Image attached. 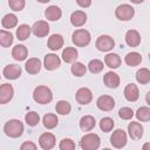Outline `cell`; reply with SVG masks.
Listing matches in <instances>:
<instances>
[{
  "label": "cell",
  "mask_w": 150,
  "mask_h": 150,
  "mask_svg": "<svg viewBox=\"0 0 150 150\" xmlns=\"http://www.w3.org/2000/svg\"><path fill=\"white\" fill-rule=\"evenodd\" d=\"M4 132L11 138H18L23 132V124L20 120H9L4 125Z\"/></svg>",
  "instance_id": "obj_1"
},
{
  "label": "cell",
  "mask_w": 150,
  "mask_h": 150,
  "mask_svg": "<svg viewBox=\"0 0 150 150\" xmlns=\"http://www.w3.org/2000/svg\"><path fill=\"white\" fill-rule=\"evenodd\" d=\"M33 100L39 104H47L53 100V93L47 86H38L33 91Z\"/></svg>",
  "instance_id": "obj_2"
},
{
  "label": "cell",
  "mask_w": 150,
  "mask_h": 150,
  "mask_svg": "<svg viewBox=\"0 0 150 150\" xmlns=\"http://www.w3.org/2000/svg\"><path fill=\"white\" fill-rule=\"evenodd\" d=\"M101 144V139L100 136L97 134H93V132H88L84 136H82L81 141H80V146L83 150H96L100 148Z\"/></svg>",
  "instance_id": "obj_3"
},
{
  "label": "cell",
  "mask_w": 150,
  "mask_h": 150,
  "mask_svg": "<svg viewBox=\"0 0 150 150\" xmlns=\"http://www.w3.org/2000/svg\"><path fill=\"white\" fill-rule=\"evenodd\" d=\"M90 40H91L90 33L84 28H79L74 30L71 35V41L76 47H86L90 43Z\"/></svg>",
  "instance_id": "obj_4"
},
{
  "label": "cell",
  "mask_w": 150,
  "mask_h": 150,
  "mask_svg": "<svg viewBox=\"0 0 150 150\" xmlns=\"http://www.w3.org/2000/svg\"><path fill=\"white\" fill-rule=\"evenodd\" d=\"M134 15H135V9L129 4L118 5L115 9V16L120 21H129L134 18Z\"/></svg>",
  "instance_id": "obj_5"
},
{
  "label": "cell",
  "mask_w": 150,
  "mask_h": 150,
  "mask_svg": "<svg viewBox=\"0 0 150 150\" xmlns=\"http://www.w3.org/2000/svg\"><path fill=\"white\" fill-rule=\"evenodd\" d=\"M128 136L123 129H116L110 136V143L116 149H122L127 145Z\"/></svg>",
  "instance_id": "obj_6"
},
{
  "label": "cell",
  "mask_w": 150,
  "mask_h": 150,
  "mask_svg": "<svg viewBox=\"0 0 150 150\" xmlns=\"http://www.w3.org/2000/svg\"><path fill=\"white\" fill-rule=\"evenodd\" d=\"M95 47L100 52H110L115 47V41L110 35H100L95 41Z\"/></svg>",
  "instance_id": "obj_7"
},
{
  "label": "cell",
  "mask_w": 150,
  "mask_h": 150,
  "mask_svg": "<svg viewBox=\"0 0 150 150\" xmlns=\"http://www.w3.org/2000/svg\"><path fill=\"white\" fill-rule=\"evenodd\" d=\"M75 98H76L77 103H80L81 105H87L93 100V93H91V90L89 88L82 87V88L77 89V91L75 94Z\"/></svg>",
  "instance_id": "obj_8"
},
{
  "label": "cell",
  "mask_w": 150,
  "mask_h": 150,
  "mask_svg": "<svg viewBox=\"0 0 150 150\" xmlns=\"http://www.w3.org/2000/svg\"><path fill=\"white\" fill-rule=\"evenodd\" d=\"M96 105L102 111H110L115 108V100L110 95H101L96 101Z\"/></svg>",
  "instance_id": "obj_9"
},
{
  "label": "cell",
  "mask_w": 150,
  "mask_h": 150,
  "mask_svg": "<svg viewBox=\"0 0 150 150\" xmlns=\"http://www.w3.org/2000/svg\"><path fill=\"white\" fill-rule=\"evenodd\" d=\"M32 33L36 38H45V36H47L48 33H49V25H48V22L43 21V20L35 21L34 25L32 26Z\"/></svg>",
  "instance_id": "obj_10"
},
{
  "label": "cell",
  "mask_w": 150,
  "mask_h": 150,
  "mask_svg": "<svg viewBox=\"0 0 150 150\" xmlns=\"http://www.w3.org/2000/svg\"><path fill=\"white\" fill-rule=\"evenodd\" d=\"M21 67L18 66V64H14V63H11V64H7L4 70H2V75L5 79L7 80H16L21 76Z\"/></svg>",
  "instance_id": "obj_11"
},
{
  "label": "cell",
  "mask_w": 150,
  "mask_h": 150,
  "mask_svg": "<svg viewBox=\"0 0 150 150\" xmlns=\"http://www.w3.org/2000/svg\"><path fill=\"white\" fill-rule=\"evenodd\" d=\"M55 136L52 132H43L39 137V145L43 150H50L55 146Z\"/></svg>",
  "instance_id": "obj_12"
},
{
  "label": "cell",
  "mask_w": 150,
  "mask_h": 150,
  "mask_svg": "<svg viewBox=\"0 0 150 150\" xmlns=\"http://www.w3.org/2000/svg\"><path fill=\"white\" fill-rule=\"evenodd\" d=\"M61 66V59L54 54V53H49L45 55L43 59V67L47 70H55Z\"/></svg>",
  "instance_id": "obj_13"
},
{
  "label": "cell",
  "mask_w": 150,
  "mask_h": 150,
  "mask_svg": "<svg viewBox=\"0 0 150 150\" xmlns=\"http://www.w3.org/2000/svg\"><path fill=\"white\" fill-rule=\"evenodd\" d=\"M14 95V89L12 87V84L9 83H4L0 87V103L1 104H6L8 103Z\"/></svg>",
  "instance_id": "obj_14"
},
{
  "label": "cell",
  "mask_w": 150,
  "mask_h": 150,
  "mask_svg": "<svg viewBox=\"0 0 150 150\" xmlns=\"http://www.w3.org/2000/svg\"><path fill=\"white\" fill-rule=\"evenodd\" d=\"M143 125L139 122H130L128 124V134L131 137V139H141L143 136Z\"/></svg>",
  "instance_id": "obj_15"
},
{
  "label": "cell",
  "mask_w": 150,
  "mask_h": 150,
  "mask_svg": "<svg viewBox=\"0 0 150 150\" xmlns=\"http://www.w3.org/2000/svg\"><path fill=\"white\" fill-rule=\"evenodd\" d=\"M124 97L127 101L129 102H136L139 97V91H138V87L135 83H129L125 86L124 88Z\"/></svg>",
  "instance_id": "obj_16"
},
{
  "label": "cell",
  "mask_w": 150,
  "mask_h": 150,
  "mask_svg": "<svg viewBox=\"0 0 150 150\" xmlns=\"http://www.w3.org/2000/svg\"><path fill=\"white\" fill-rule=\"evenodd\" d=\"M41 61H40V59H38V57H30V59H28L27 61H26V63H25V69H26V71L28 73V74H30V75H35V74H38L40 70H41Z\"/></svg>",
  "instance_id": "obj_17"
},
{
  "label": "cell",
  "mask_w": 150,
  "mask_h": 150,
  "mask_svg": "<svg viewBox=\"0 0 150 150\" xmlns=\"http://www.w3.org/2000/svg\"><path fill=\"white\" fill-rule=\"evenodd\" d=\"M63 43H64V40L62 38L61 34H53L48 38V42H47V46L50 50L53 52H56L59 49H61L63 47Z\"/></svg>",
  "instance_id": "obj_18"
},
{
  "label": "cell",
  "mask_w": 150,
  "mask_h": 150,
  "mask_svg": "<svg viewBox=\"0 0 150 150\" xmlns=\"http://www.w3.org/2000/svg\"><path fill=\"white\" fill-rule=\"evenodd\" d=\"M103 82H104L105 87L111 88V89H115V88H117L120 86L121 80H120L118 74H116L115 71H111L110 70V71L105 73L104 77H103Z\"/></svg>",
  "instance_id": "obj_19"
},
{
  "label": "cell",
  "mask_w": 150,
  "mask_h": 150,
  "mask_svg": "<svg viewBox=\"0 0 150 150\" xmlns=\"http://www.w3.org/2000/svg\"><path fill=\"white\" fill-rule=\"evenodd\" d=\"M125 42L129 47H138L141 43V34L136 29H129L125 33Z\"/></svg>",
  "instance_id": "obj_20"
},
{
  "label": "cell",
  "mask_w": 150,
  "mask_h": 150,
  "mask_svg": "<svg viewBox=\"0 0 150 150\" xmlns=\"http://www.w3.org/2000/svg\"><path fill=\"white\" fill-rule=\"evenodd\" d=\"M45 16H46V19L49 20V21H57V20H60L61 16H62V11H61V8H60L59 6L52 5V6H49V7L45 11Z\"/></svg>",
  "instance_id": "obj_21"
},
{
  "label": "cell",
  "mask_w": 150,
  "mask_h": 150,
  "mask_svg": "<svg viewBox=\"0 0 150 150\" xmlns=\"http://www.w3.org/2000/svg\"><path fill=\"white\" fill-rule=\"evenodd\" d=\"M87 22V14L83 11H75L70 15V23L74 27H82Z\"/></svg>",
  "instance_id": "obj_22"
},
{
  "label": "cell",
  "mask_w": 150,
  "mask_h": 150,
  "mask_svg": "<svg viewBox=\"0 0 150 150\" xmlns=\"http://www.w3.org/2000/svg\"><path fill=\"white\" fill-rule=\"evenodd\" d=\"M28 56V49L23 45H16L12 49V57L15 61H23Z\"/></svg>",
  "instance_id": "obj_23"
},
{
  "label": "cell",
  "mask_w": 150,
  "mask_h": 150,
  "mask_svg": "<svg viewBox=\"0 0 150 150\" xmlns=\"http://www.w3.org/2000/svg\"><path fill=\"white\" fill-rule=\"evenodd\" d=\"M121 63H122V60H121L120 55L116 53H108L104 56V64L111 69L118 68L121 66Z\"/></svg>",
  "instance_id": "obj_24"
},
{
  "label": "cell",
  "mask_w": 150,
  "mask_h": 150,
  "mask_svg": "<svg viewBox=\"0 0 150 150\" xmlns=\"http://www.w3.org/2000/svg\"><path fill=\"white\" fill-rule=\"evenodd\" d=\"M61 56H62V60L66 63H73L77 59L79 52H77V49L75 47H66L62 50V55Z\"/></svg>",
  "instance_id": "obj_25"
},
{
  "label": "cell",
  "mask_w": 150,
  "mask_h": 150,
  "mask_svg": "<svg viewBox=\"0 0 150 150\" xmlns=\"http://www.w3.org/2000/svg\"><path fill=\"white\" fill-rule=\"evenodd\" d=\"M95 125H96V121L91 115H84L80 120V128L82 131H90L95 128Z\"/></svg>",
  "instance_id": "obj_26"
},
{
  "label": "cell",
  "mask_w": 150,
  "mask_h": 150,
  "mask_svg": "<svg viewBox=\"0 0 150 150\" xmlns=\"http://www.w3.org/2000/svg\"><path fill=\"white\" fill-rule=\"evenodd\" d=\"M124 62L129 67H136L142 62V55L137 52H130L124 56Z\"/></svg>",
  "instance_id": "obj_27"
},
{
  "label": "cell",
  "mask_w": 150,
  "mask_h": 150,
  "mask_svg": "<svg viewBox=\"0 0 150 150\" xmlns=\"http://www.w3.org/2000/svg\"><path fill=\"white\" fill-rule=\"evenodd\" d=\"M1 25L6 29L14 28L18 25V18H16V15L13 14V13H8V14L4 15V18L1 19Z\"/></svg>",
  "instance_id": "obj_28"
},
{
  "label": "cell",
  "mask_w": 150,
  "mask_h": 150,
  "mask_svg": "<svg viewBox=\"0 0 150 150\" xmlns=\"http://www.w3.org/2000/svg\"><path fill=\"white\" fill-rule=\"evenodd\" d=\"M42 123L46 129H54L59 123V118L55 114H46L42 117Z\"/></svg>",
  "instance_id": "obj_29"
},
{
  "label": "cell",
  "mask_w": 150,
  "mask_h": 150,
  "mask_svg": "<svg viewBox=\"0 0 150 150\" xmlns=\"http://www.w3.org/2000/svg\"><path fill=\"white\" fill-rule=\"evenodd\" d=\"M32 33V27H29L28 25L23 23V25H20L18 28H16V38L18 40L20 41H25L29 38Z\"/></svg>",
  "instance_id": "obj_30"
},
{
  "label": "cell",
  "mask_w": 150,
  "mask_h": 150,
  "mask_svg": "<svg viewBox=\"0 0 150 150\" xmlns=\"http://www.w3.org/2000/svg\"><path fill=\"white\" fill-rule=\"evenodd\" d=\"M13 34L6 29H1L0 30V45L4 48H8L9 46H12L13 43Z\"/></svg>",
  "instance_id": "obj_31"
},
{
  "label": "cell",
  "mask_w": 150,
  "mask_h": 150,
  "mask_svg": "<svg viewBox=\"0 0 150 150\" xmlns=\"http://www.w3.org/2000/svg\"><path fill=\"white\" fill-rule=\"evenodd\" d=\"M70 110H71V105L66 100H60L55 104V111L59 115H68L70 112Z\"/></svg>",
  "instance_id": "obj_32"
},
{
  "label": "cell",
  "mask_w": 150,
  "mask_h": 150,
  "mask_svg": "<svg viewBox=\"0 0 150 150\" xmlns=\"http://www.w3.org/2000/svg\"><path fill=\"white\" fill-rule=\"evenodd\" d=\"M136 81L141 84H148L150 82V70L148 68H141L136 71Z\"/></svg>",
  "instance_id": "obj_33"
},
{
  "label": "cell",
  "mask_w": 150,
  "mask_h": 150,
  "mask_svg": "<svg viewBox=\"0 0 150 150\" xmlns=\"http://www.w3.org/2000/svg\"><path fill=\"white\" fill-rule=\"evenodd\" d=\"M70 71L74 76L76 77H81L83 75H86V71H87V67L82 63V62H73L71 67H70Z\"/></svg>",
  "instance_id": "obj_34"
},
{
  "label": "cell",
  "mask_w": 150,
  "mask_h": 150,
  "mask_svg": "<svg viewBox=\"0 0 150 150\" xmlns=\"http://www.w3.org/2000/svg\"><path fill=\"white\" fill-rule=\"evenodd\" d=\"M103 67H104V63L98 60V59H93L89 61L88 63V69L91 74H98L103 70Z\"/></svg>",
  "instance_id": "obj_35"
},
{
  "label": "cell",
  "mask_w": 150,
  "mask_h": 150,
  "mask_svg": "<svg viewBox=\"0 0 150 150\" xmlns=\"http://www.w3.org/2000/svg\"><path fill=\"white\" fill-rule=\"evenodd\" d=\"M135 116L141 122L150 121V108L149 107H141V108H138L136 114H135Z\"/></svg>",
  "instance_id": "obj_36"
},
{
  "label": "cell",
  "mask_w": 150,
  "mask_h": 150,
  "mask_svg": "<svg viewBox=\"0 0 150 150\" xmlns=\"http://www.w3.org/2000/svg\"><path fill=\"white\" fill-rule=\"evenodd\" d=\"M25 121L29 127H35L40 122V116L36 111H28L25 115Z\"/></svg>",
  "instance_id": "obj_37"
},
{
  "label": "cell",
  "mask_w": 150,
  "mask_h": 150,
  "mask_svg": "<svg viewBox=\"0 0 150 150\" xmlns=\"http://www.w3.org/2000/svg\"><path fill=\"white\" fill-rule=\"evenodd\" d=\"M114 125H115V123H114V120L111 117H103L100 121V129L104 132L111 131L114 129Z\"/></svg>",
  "instance_id": "obj_38"
},
{
  "label": "cell",
  "mask_w": 150,
  "mask_h": 150,
  "mask_svg": "<svg viewBox=\"0 0 150 150\" xmlns=\"http://www.w3.org/2000/svg\"><path fill=\"white\" fill-rule=\"evenodd\" d=\"M26 1L25 0H8V6L14 12H20L25 8Z\"/></svg>",
  "instance_id": "obj_39"
},
{
  "label": "cell",
  "mask_w": 150,
  "mask_h": 150,
  "mask_svg": "<svg viewBox=\"0 0 150 150\" xmlns=\"http://www.w3.org/2000/svg\"><path fill=\"white\" fill-rule=\"evenodd\" d=\"M118 116L122 120H131L134 116V110L129 107H123L118 110Z\"/></svg>",
  "instance_id": "obj_40"
},
{
  "label": "cell",
  "mask_w": 150,
  "mask_h": 150,
  "mask_svg": "<svg viewBox=\"0 0 150 150\" xmlns=\"http://www.w3.org/2000/svg\"><path fill=\"white\" fill-rule=\"evenodd\" d=\"M75 146H76V145H75L74 141L70 139V138H63V139L60 142V144H59L60 150H74Z\"/></svg>",
  "instance_id": "obj_41"
},
{
  "label": "cell",
  "mask_w": 150,
  "mask_h": 150,
  "mask_svg": "<svg viewBox=\"0 0 150 150\" xmlns=\"http://www.w3.org/2000/svg\"><path fill=\"white\" fill-rule=\"evenodd\" d=\"M38 146H36V144L35 143H33V142H30V141H27V142H23L22 144H21V146H20V149L21 150H35Z\"/></svg>",
  "instance_id": "obj_42"
},
{
  "label": "cell",
  "mask_w": 150,
  "mask_h": 150,
  "mask_svg": "<svg viewBox=\"0 0 150 150\" xmlns=\"http://www.w3.org/2000/svg\"><path fill=\"white\" fill-rule=\"evenodd\" d=\"M76 4L82 8H88L91 5V0H76Z\"/></svg>",
  "instance_id": "obj_43"
},
{
  "label": "cell",
  "mask_w": 150,
  "mask_h": 150,
  "mask_svg": "<svg viewBox=\"0 0 150 150\" xmlns=\"http://www.w3.org/2000/svg\"><path fill=\"white\" fill-rule=\"evenodd\" d=\"M142 149L143 150H150V142H146L142 145Z\"/></svg>",
  "instance_id": "obj_44"
},
{
  "label": "cell",
  "mask_w": 150,
  "mask_h": 150,
  "mask_svg": "<svg viewBox=\"0 0 150 150\" xmlns=\"http://www.w3.org/2000/svg\"><path fill=\"white\" fill-rule=\"evenodd\" d=\"M145 102H146L148 105H150V91H148L146 95H145Z\"/></svg>",
  "instance_id": "obj_45"
},
{
  "label": "cell",
  "mask_w": 150,
  "mask_h": 150,
  "mask_svg": "<svg viewBox=\"0 0 150 150\" xmlns=\"http://www.w3.org/2000/svg\"><path fill=\"white\" fill-rule=\"evenodd\" d=\"M132 4H136V5H138V4H142L144 0H130Z\"/></svg>",
  "instance_id": "obj_46"
},
{
  "label": "cell",
  "mask_w": 150,
  "mask_h": 150,
  "mask_svg": "<svg viewBox=\"0 0 150 150\" xmlns=\"http://www.w3.org/2000/svg\"><path fill=\"white\" fill-rule=\"evenodd\" d=\"M38 2H40V4H47V2H49L50 0H36Z\"/></svg>",
  "instance_id": "obj_47"
},
{
  "label": "cell",
  "mask_w": 150,
  "mask_h": 150,
  "mask_svg": "<svg viewBox=\"0 0 150 150\" xmlns=\"http://www.w3.org/2000/svg\"><path fill=\"white\" fill-rule=\"evenodd\" d=\"M149 61H150V53H149Z\"/></svg>",
  "instance_id": "obj_48"
}]
</instances>
